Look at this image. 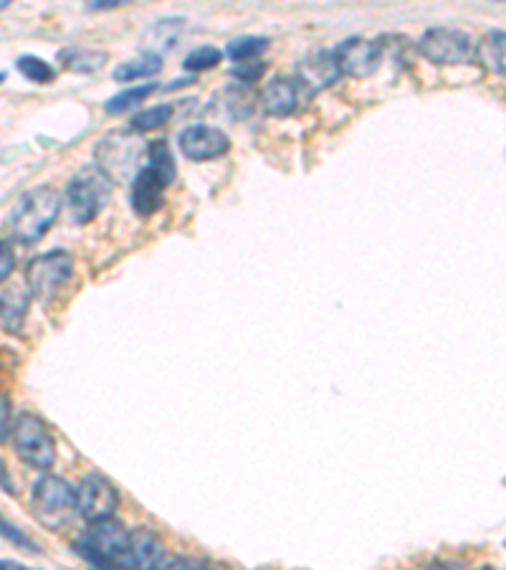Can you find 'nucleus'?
I'll return each mask as SVG.
<instances>
[{
    "label": "nucleus",
    "instance_id": "14",
    "mask_svg": "<svg viewBox=\"0 0 506 570\" xmlns=\"http://www.w3.org/2000/svg\"><path fill=\"white\" fill-rule=\"evenodd\" d=\"M165 563V545L155 532L137 527L130 532V550H127V570H160Z\"/></svg>",
    "mask_w": 506,
    "mask_h": 570
},
{
    "label": "nucleus",
    "instance_id": "26",
    "mask_svg": "<svg viewBox=\"0 0 506 570\" xmlns=\"http://www.w3.org/2000/svg\"><path fill=\"white\" fill-rule=\"evenodd\" d=\"M264 71H266L264 61H243V64H238L236 69H233V76H236L238 82L253 84L259 82Z\"/></svg>",
    "mask_w": 506,
    "mask_h": 570
},
{
    "label": "nucleus",
    "instance_id": "22",
    "mask_svg": "<svg viewBox=\"0 0 506 570\" xmlns=\"http://www.w3.org/2000/svg\"><path fill=\"white\" fill-rule=\"evenodd\" d=\"M221 51L216 49V46H195L193 51H190L188 56H185L183 66L188 71H205V69H213V66L221 64Z\"/></svg>",
    "mask_w": 506,
    "mask_h": 570
},
{
    "label": "nucleus",
    "instance_id": "29",
    "mask_svg": "<svg viewBox=\"0 0 506 570\" xmlns=\"http://www.w3.org/2000/svg\"><path fill=\"white\" fill-rule=\"evenodd\" d=\"M8 411H11V403H8V396H3V439H8V431H11V424H8Z\"/></svg>",
    "mask_w": 506,
    "mask_h": 570
},
{
    "label": "nucleus",
    "instance_id": "24",
    "mask_svg": "<svg viewBox=\"0 0 506 570\" xmlns=\"http://www.w3.org/2000/svg\"><path fill=\"white\" fill-rule=\"evenodd\" d=\"M104 64V54H92V51H71L69 69L76 71H97Z\"/></svg>",
    "mask_w": 506,
    "mask_h": 570
},
{
    "label": "nucleus",
    "instance_id": "18",
    "mask_svg": "<svg viewBox=\"0 0 506 570\" xmlns=\"http://www.w3.org/2000/svg\"><path fill=\"white\" fill-rule=\"evenodd\" d=\"M162 69V59L160 54H142L140 59H132V61H124L114 69V79L117 82H135V79H142V76H152Z\"/></svg>",
    "mask_w": 506,
    "mask_h": 570
},
{
    "label": "nucleus",
    "instance_id": "4",
    "mask_svg": "<svg viewBox=\"0 0 506 570\" xmlns=\"http://www.w3.org/2000/svg\"><path fill=\"white\" fill-rule=\"evenodd\" d=\"M114 180L104 173L99 165H87L81 168L74 178L66 183V208H69V216L76 226H84V223L94 221V218L102 213V208L107 206V201L112 198Z\"/></svg>",
    "mask_w": 506,
    "mask_h": 570
},
{
    "label": "nucleus",
    "instance_id": "1",
    "mask_svg": "<svg viewBox=\"0 0 506 570\" xmlns=\"http://www.w3.org/2000/svg\"><path fill=\"white\" fill-rule=\"evenodd\" d=\"M175 180V158L173 150L165 140H155L147 147V163L137 170L132 180L130 201L135 213L140 216H152L160 211L165 203L167 185Z\"/></svg>",
    "mask_w": 506,
    "mask_h": 570
},
{
    "label": "nucleus",
    "instance_id": "13",
    "mask_svg": "<svg viewBox=\"0 0 506 570\" xmlns=\"http://www.w3.org/2000/svg\"><path fill=\"white\" fill-rule=\"evenodd\" d=\"M178 145L188 160H213L231 150V140L223 130L208 125H193L180 132Z\"/></svg>",
    "mask_w": 506,
    "mask_h": 570
},
{
    "label": "nucleus",
    "instance_id": "31",
    "mask_svg": "<svg viewBox=\"0 0 506 570\" xmlns=\"http://www.w3.org/2000/svg\"><path fill=\"white\" fill-rule=\"evenodd\" d=\"M479 570H494V568H479Z\"/></svg>",
    "mask_w": 506,
    "mask_h": 570
},
{
    "label": "nucleus",
    "instance_id": "16",
    "mask_svg": "<svg viewBox=\"0 0 506 570\" xmlns=\"http://www.w3.org/2000/svg\"><path fill=\"white\" fill-rule=\"evenodd\" d=\"M476 59L491 74L506 76V31L486 33L476 44Z\"/></svg>",
    "mask_w": 506,
    "mask_h": 570
},
{
    "label": "nucleus",
    "instance_id": "3",
    "mask_svg": "<svg viewBox=\"0 0 506 570\" xmlns=\"http://www.w3.org/2000/svg\"><path fill=\"white\" fill-rule=\"evenodd\" d=\"M130 532L114 517L92 522L74 550L87 560L94 570H127V550H130Z\"/></svg>",
    "mask_w": 506,
    "mask_h": 570
},
{
    "label": "nucleus",
    "instance_id": "7",
    "mask_svg": "<svg viewBox=\"0 0 506 570\" xmlns=\"http://www.w3.org/2000/svg\"><path fill=\"white\" fill-rule=\"evenodd\" d=\"M71 274H74V256L69 251L56 249L49 251V254L36 256L26 266L28 292L41 304L54 302L64 292L66 284H69Z\"/></svg>",
    "mask_w": 506,
    "mask_h": 570
},
{
    "label": "nucleus",
    "instance_id": "11",
    "mask_svg": "<svg viewBox=\"0 0 506 570\" xmlns=\"http://www.w3.org/2000/svg\"><path fill=\"white\" fill-rule=\"evenodd\" d=\"M312 89L304 84L302 76H276L266 84L264 94H261V102L269 114L276 117H289V114H297L299 109L307 104V97Z\"/></svg>",
    "mask_w": 506,
    "mask_h": 570
},
{
    "label": "nucleus",
    "instance_id": "30",
    "mask_svg": "<svg viewBox=\"0 0 506 570\" xmlns=\"http://www.w3.org/2000/svg\"><path fill=\"white\" fill-rule=\"evenodd\" d=\"M3 570H28V568H23V565L13 563V560H3Z\"/></svg>",
    "mask_w": 506,
    "mask_h": 570
},
{
    "label": "nucleus",
    "instance_id": "8",
    "mask_svg": "<svg viewBox=\"0 0 506 570\" xmlns=\"http://www.w3.org/2000/svg\"><path fill=\"white\" fill-rule=\"evenodd\" d=\"M418 51L441 66H463L476 59L474 38L461 28H428L418 41Z\"/></svg>",
    "mask_w": 506,
    "mask_h": 570
},
{
    "label": "nucleus",
    "instance_id": "21",
    "mask_svg": "<svg viewBox=\"0 0 506 570\" xmlns=\"http://www.w3.org/2000/svg\"><path fill=\"white\" fill-rule=\"evenodd\" d=\"M155 84H135V87L124 89V92L114 94L112 99H109L107 104H104V109H107L109 114H119V112H127L130 107H135V104H140L142 99L150 97L152 92H155Z\"/></svg>",
    "mask_w": 506,
    "mask_h": 570
},
{
    "label": "nucleus",
    "instance_id": "6",
    "mask_svg": "<svg viewBox=\"0 0 506 570\" xmlns=\"http://www.w3.org/2000/svg\"><path fill=\"white\" fill-rule=\"evenodd\" d=\"M13 449L26 467L49 472L56 462V441L49 426L33 413H21L13 424Z\"/></svg>",
    "mask_w": 506,
    "mask_h": 570
},
{
    "label": "nucleus",
    "instance_id": "27",
    "mask_svg": "<svg viewBox=\"0 0 506 570\" xmlns=\"http://www.w3.org/2000/svg\"><path fill=\"white\" fill-rule=\"evenodd\" d=\"M3 535H6L8 540H13L16 545H23V548H28V550H33V553H38V548L33 545V540L31 538H26L21 530H18L16 525H11L8 520H3Z\"/></svg>",
    "mask_w": 506,
    "mask_h": 570
},
{
    "label": "nucleus",
    "instance_id": "28",
    "mask_svg": "<svg viewBox=\"0 0 506 570\" xmlns=\"http://www.w3.org/2000/svg\"><path fill=\"white\" fill-rule=\"evenodd\" d=\"M13 272V251L11 244H3V269H0V277L8 279Z\"/></svg>",
    "mask_w": 506,
    "mask_h": 570
},
{
    "label": "nucleus",
    "instance_id": "12",
    "mask_svg": "<svg viewBox=\"0 0 506 570\" xmlns=\"http://www.w3.org/2000/svg\"><path fill=\"white\" fill-rule=\"evenodd\" d=\"M140 163V142L135 137L114 132L107 140L99 142L97 165L109 175V178H122Z\"/></svg>",
    "mask_w": 506,
    "mask_h": 570
},
{
    "label": "nucleus",
    "instance_id": "23",
    "mask_svg": "<svg viewBox=\"0 0 506 570\" xmlns=\"http://www.w3.org/2000/svg\"><path fill=\"white\" fill-rule=\"evenodd\" d=\"M18 71L36 84H49L51 79H54L51 64H46V61L38 59V56H21V59H18Z\"/></svg>",
    "mask_w": 506,
    "mask_h": 570
},
{
    "label": "nucleus",
    "instance_id": "20",
    "mask_svg": "<svg viewBox=\"0 0 506 570\" xmlns=\"http://www.w3.org/2000/svg\"><path fill=\"white\" fill-rule=\"evenodd\" d=\"M175 114V107L173 104H152V107L142 109V112H137L135 117H132V130H157V127L167 125V120Z\"/></svg>",
    "mask_w": 506,
    "mask_h": 570
},
{
    "label": "nucleus",
    "instance_id": "17",
    "mask_svg": "<svg viewBox=\"0 0 506 570\" xmlns=\"http://www.w3.org/2000/svg\"><path fill=\"white\" fill-rule=\"evenodd\" d=\"M28 299H31V292L18 287V284H6V287H3V330H21L23 320H26Z\"/></svg>",
    "mask_w": 506,
    "mask_h": 570
},
{
    "label": "nucleus",
    "instance_id": "10",
    "mask_svg": "<svg viewBox=\"0 0 506 570\" xmlns=\"http://www.w3.org/2000/svg\"><path fill=\"white\" fill-rule=\"evenodd\" d=\"M332 51H334V61H337L342 74L355 76V79H365V76L375 74L380 61H383V49H380V44L362 36L345 38V41L334 46Z\"/></svg>",
    "mask_w": 506,
    "mask_h": 570
},
{
    "label": "nucleus",
    "instance_id": "5",
    "mask_svg": "<svg viewBox=\"0 0 506 570\" xmlns=\"http://www.w3.org/2000/svg\"><path fill=\"white\" fill-rule=\"evenodd\" d=\"M31 512L49 530H64L79 512L76 487H71L66 479L46 474V477H41L33 484Z\"/></svg>",
    "mask_w": 506,
    "mask_h": 570
},
{
    "label": "nucleus",
    "instance_id": "9",
    "mask_svg": "<svg viewBox=\"0 0 506 570\" xmlns=\"http://www.w3.org/2000/svg\"><path fill=\"white\" fill-rule=\"evenodd\" d=\"M76 500H79V515L89 522L109 520L119 507V492L107 477L102 474H87L76 487Z\"/></svg>",
    "mask_w": 506,
    "mask_h": 570
},
{
    "label": "nucleus",
    "instance_id": "15",
    "mask_svg": "<svg viewBox=\"0 0 506 570\" xmlns=\"http://www.w3.org/2000/svg\"><path fill=\"white\" fill-rule=\"evenodd\" d=\"M340 74L342 71L340 66H337V61H334V51L324 49L312 51V54L302 61V66H299V76H302L304 84H307L312 92L334 84Z\"/></svg>",
    "mask_w": 506,
    "mask_h": 570
},
{
    "label": "nucleus",
    "instance_id": "25",
    "mask_svg": "<svg viewBox=\"0 0 506 570\" xmlns=\"http://www.w3.org/2000/svg\"><path fill=\"white\" fill-rule=\"evenodd\" d=\"M160 570H216L210 563L200 558H188V555H173L162 563Z\"/></svg>",
    "mask_w": 506,
    "mask_h": 570
},
{
    "label": "nucleus",
    "instance_id": "2",
    "mask_svg": "<svg viewBox=\"0 0 506 570\" xmlns=\"http://www.w3.org/2000/svg\"><path fill=\"white\" fill-rule=\"evenodd\" d=\"M61 196L56 193L51 185H38V188L28 190L13 206L8 223H11L13 239L21 241V244H36L46 236L54 221L59 218Z\"/></svg>",
    "mask_w": 506,
    "mask_h": 570
},
{
    "label": "nucleus",
    "instance_id": "19",
    "mask_svg": "<svg viewBox=\"0 0 506 570\" xmlns=\"http://www.w3.org/2000/svg\"><path fill=\"white\" fill-rule=\"evenodd\" d=\"M269 49V38L266 36H238L233 41H228V56L236 59L238 64L243 61H253L259 54Z\"/></svg>",
    "mask_w": 506,
    "mask_h": 570
}]
</instances>
